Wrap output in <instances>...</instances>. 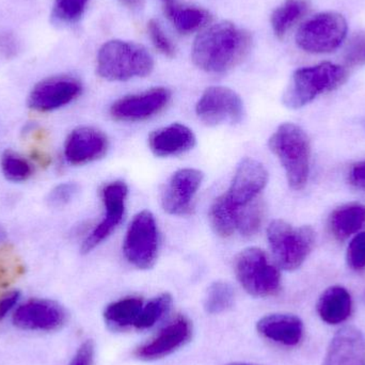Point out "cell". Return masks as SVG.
<instances>
[{"label": "cell", "instance_id": "6da1fadb", "mask_svg": "<svg viewBox=\"0 0 365 365\" xmlns=\"http://www.w3.org/2000/svg\"><path fill=\"white\" fill-rule=\"evenodd\" d=\"M251 45L250 32L231 21H220L195 38L191 57L200 70L210 74H223L248 56Z\"/></svg>", "mask_w": 365, "mask_h": 365}, {"label": "cell", "instance_id": "7a4b0ae2", "mask_svg": "<svg viewBox=\"0 0 365 365\" xmlns=\"http://www.w3.org/2000/svg\"><path fill=\"white\" fill-rule=\"evenodd\" d=\"M270 151L284 169L287 182L294 190L306 187L310 175V139L300 126L283 123L268 140Z\"/></svg>", "mask_w": 365, "mask_h": 365}, {"label": "cell", "instance_id": "3957f363", "mask_svg": "<svg viewBox=\"0 0 365 365\" xmlns=\"http://www.w3.org/2000/svg\"><path fill=\"white\" fill-rule=\"evenodd\" d=\"M154 68V59L143 45L121 40L105 43L98 53L96 72L109 81H126L147 77Z\"/></svg>", "mask_w": 365, "mask_h": 365}, {"label": "cell", "instance_id": "277c9868", "mask_svg": "<svg viewBox=\"0 0 365 365\" xmlns=\"http://www.w3.org/2000/svg\"><path fill=\"white\" fill-rule=\"evenodd\" d=\"M349 73L338 64L324 62L294 72L283 94L282 102L289 109H299L317 96L338 89L346 83Z\"/></svg>", "mask_w": 365, "mask_h": 365}, {"label": "cell", "instance_id": "5b68a950", "mask_svg": "<svg viewBox=\"0 0 365 365\" xmlns=\"http://www.w3.org/2000/svg\"><path fill=\"white\" fill-rule=\"evenodd\" d=\"M267 240L277 266L293 272L312 252L315 232L309 225L295 227L282 219H276L268 225Z\"/></svg>", "mask_w": 365, "mask_h": 365}, {"label": "cell", "instance_id": "8992f818", "mask_svg": "<svg viewBox=\"0 0 365 365\" xmlns=\"http://www.w3.org/2000/svg\"><path fill=\"white\" fill-rule=\"evenodd\" d=\"M234 272L242 289L257 298L272 297L281 289V274L265 251L249 247L236 255Z\"/></svg>", "mask_w": 365, "mask_h": 365}, {"label": "cell", "instance_id": "52a82bcc", "mask_svg": "<svg viewBox=\"0 0 365 365\" xmlns=\"http://www.w3.org/2000/svg\"><path fill=\"white\" fill-rule=\"evenodd\" d=\"M160 232L155 217L150 210L139 212L130 221L123 242L128 263L141 270L151 269L158 261Z\"/></svg>", "mask_w": 365, "mask_h": 365}, {"label": "cell", "instance_id": "ba28073f", "mask_svg": "<svg viewBox=\"0 0 365 365\" xmlns=\"http://www.w3.org/2000/svg\"><path fill=\"white\" fill-rule=\"evenodd\" d=\"M347 36V21L340 13L324 12L311 17L298 30L296 43L310 53H328L339 48Z\"/></svg>", "mask_w": 365, "mask_h": 365}, {"label": "cell", "instance_id": "9c48e42d", "mask_svg": "<svg viewBox=\"0 0 365 365\" xmlns=\"http://www.w3.org/2000/svg\"><path fill=\"white\" fill-rule=\"evenodd\" d=\"M195 113L207 126H218L225 122L238 124L244 119V103L230 88L215 86L203 92L195 105Z\"/></svg>", "mask_w": 365, "mask_h": 365}, {"label": "cell", "instance_id": "30bf717a", "mask_svg": "<svg viewBox=\"0 0 365 365\" xmlns=\"http://www.w3.org/2000/svg\"><path fill=\"white\" fill-rule=\"evenodd\" d=\"M105 214L102 220L92 230L81 245V252L89 253L106 240L119 227L125 214L128 187L123 181H113L103 187L101 191Z\"/></svg>", "mask_w": 365, "mask_h": 365}, {"label": "cell", "instance_id": "8fae6325", "mask_svg": "<svg viewBox=\"0 0 365 365\" xmlns=\"http://www.w3.org/2000/svg\"><path fill=\"white\" fill-rule=\"evenodd\" d=\"M173 94L167 88L156 87L141 93L130 94L115 101L109 109L113 120L117 122H143L164 111Z\"/></svg>", "mask_w": 365, "mask_h": 365}, {"label": "cell", "instance_id": "7c38bea8", "mask_svg": "<svg viewBox=\"0 0 365 365\" xmlns=\"http://www.w3.org/2000/svg\"><path fill=\"white\" fill-rule=\"evenodd\" d=\"M68 312L55 300L30 299L13 313L15 327L26 331L53 332L61 329L68 322Z\"/></svg>", "mask_w": 365, "mask_h": 365}, {"label": "cell", "instance_id": "4fadbf2b", "mask_svg": "<svg viewBox=\"0 0 365 365\" xmlns=\"http://www.w3.org/2000/svg\"><path fill=\"white\" fill-rule=\"evenodd\" d=\"M81 92L83 85L75 77L68 75L49 77L32 88L28 105L32 110L51 113L76 100Z\"/></svg>", "mask_w": 365, "mask_h": 365}, {"label": "cell", "instance_id": "5bb4252c", "mask_svg": "<svg viewBox=\"0 0 365 365\" xmlns=\"http://www.w3.org/2000/svg\"><path fill=\"white\" fill-rule=\"evenodd\" d=\"M193 326L190 319L180 315L163 328L149 342L137 347L134 356L141 361H155L168 357L188 344L192 339Z\"/></svg>", "mask_w": 365, "mask_h": 365}, {"label": "cell", "instance_id": "9a60e30c", "mask_svg": "<svg viewBox=\"0 0 365 365\" xmlns=\"http://www.w3.org/2000/svg\"><path fill=\"white\" fill-rule=\"evenodd\" d=\"M203 180V173L195 168L180 169L173 173L162 192L165 212L173 216L190 214L193 199Z\"/></svg>", "mask_w": 365, "mask_h": 365}, {"label": "cell", "instance_id": "2e32d148", "mask_svg": "<svg viewBox=\"0 0 365 365\" xmlns=\"http://www.w3.org/2000/svg\"><path fill=\"white\" fill-rule=\"evenodd\" d=\"M109 149L107 135L92 126H79L66 137L64 158L73 166L90 164L102 160Z\"/></svg>", "mask_w": 365, "mask_h": 365}, {"label": "cell", "instance_id": "e0dca14e", "mask_svg": "<svg viewBox=\"0 0 365 365\" xmlns=\"http://www.w3.org/2000/svg\"><path fill=\"white\" fill-rule=\"evenodd\" d=\"M267 182L268 173L264 165L253 158H244L238 164L225 195L234 205L242 207L255 201Z\"/></svg>", "mask_w": 365, "mask_h": 365}, {"label": "cell", "instance_id": "ac0fdd59", "mask_svg": "<svg viewBox=\"0 0 365 365\" xmlns=\"http://www.w3.org/2000/svg\"><path fill=\"white\" fill-rule=\"evenodd\" d=\"M323 365H365V339L353 326L339 330L326 354Z\"/></svg>", "mask_w": 365, "mask_h": 365}, {"label": "cell", "instance_id": "d6986e66", "mask_svg": "<svg viewBox=\"0 0 365 365\" xmlns=\"http://www.w3.org/2000/svg\"><path fill=\"white\" fill-rule=\"evenodd\" d=\"M150 150L158 158H173L191 151L197 138L188 126L173 123L154 130L148 139Z\"/></svg>", "mask_w": 365, "mask_h": 365}, {"label": "cell", "instance_id": "ffe728a7", "mask_svg": "<svg viewBox=\"0 0 365 365\" xmlns=\"http://www.w3.org/2000/svg\"><path fill=\"white\" fill-rule=\"evenodd\" d=\"M257 332L267 340L285 346H295L304 336V323L299 317L274 313L262 317L257 324Z\"/></svg>", "mask_w": 365, "mask_h": 365}, {"label": "cell", "instance_id": "44dd1931", "mask_svg": "<svg viewBox=\"0 0 365 365\" xmlns=\"http://www.w3.org/2000/svg\"><path fill=\"white\" fill-rule=\"evenodd\" d=\"M164 12L177 31L185 36L199 31L212 21V14L205 9L173 1L167 2Z\"/></svg>", "mask_w": 365, "mask_h": 365}, {"label": "cell", "instance_id": "7402d4cb", "mask_svg": "<svg viewBox=\"0 0 365 365\" xmlns=\"http://www.w3.org/2000/svg\"><path fill=\"white\" fill-rule=\"evenodd\" d=\"M351 296L345 287H329L326 289L317 302V313L325 323L330 325L343 323L351 313Z\"/></svg>", "mask_w": 365, "mask_h": 365}, {"label": "cell", "instance_id": "603a6c76", "mask_svg": "<svg viewBox=\"0 0 365 365\" xmlns=\"http://www.w3.org/2000/svg\"><path fill=\"white\" fill-rule=\"evenodd\" d=\"M145 302L138 296H128L111 302L105 308L104 321L113 331H123L135 327Z\"/></svg>", "mask_w": 365, "mask_h": 365}, {"label": "cell", "instance_id": "cb8c5ba5", "mask_svg": "<svg viewBox=\"0 0 365 365\" xmlns=\"http://www.w3.org/2000/svg\"><path fill=\"white\" fill-rule=\"evenodd\" d=\"M365 225V205L351 203L341 206L329 217V229L339 242H344Z\"/></svg>", "mask_w": 365, "mask_h": 365}, {"label": "cell", "instance_id": "d4e9b609", "mask_svg": "<svg viewBox=\"0 0 365 365\" xmlns=\"http://www.w3.org/2000/svg\"><path fill=\"white\" fill-rule=\"evenodd\" d=\"M240 208L232 203L225 193L215 199L210 206V221L217 235L222 238L231 237L237 231Z\"/></svg>", "mask_w": 365, "mask_h": 365}, {"label": "cell", "instance_id": "484cf974", "mask_svg": "<svg viewBox=\"0 0 365 365\" xmlns=\"http://www.w3.org/2000/svg\"><path fill=\"white\" fill-rule=\"evenodd\" d=\"M310 9V0H284L270 17V23L276 36L279 38H284L287 32L308 14Z\"/></svg>", "mask_w": 365, "mask_h": 365}, {"label": "cell", "instance_id": "4316f807", "mask_svg": "<svg viewBox=\"0 0 365 365\" xmlns=\"http://www.w3.org/2000/svg\"><path fill=\"white\" fill-rule=\"evenodd\" d=\"M235 291L225 281L212 283L204 298V310L210 315L221 314L234 306Z\"/></svg>", "mask_w": 365, "mask_h": 365}, {"label": "cell", "instance_id": "83f0119b", "mask_svg": "<svg viewBox=\"0 0 365 365\" xmlns=\"http://www.w3.org/2000/svg\"><path fill=\"white\" fill-rule=\"evenodd\" d=\"M173 304V298L169 293H163L156 296L143 306L140 315L135 324V328L138 330H145L154 327L165 315L168 314Z\"/></svg>", "mask_w": 365, "mask_h": 365}, {"label": "cell", "instance_id": "f1b7e54d", "mask_svg": "<svg viewBox=\"0 0 365 365\" xmlns=\"http://www.w3.org/2000/svg\"><path fill=\"white\" fill-rule=\"evenodd\" d=\"M0 168L4 178L14 182L27 181L34 173L31 164L25 158L13 151H6L2 154Z\"/></svg>", "mask_w": 365, "mask_h": 365}, {"label": "cell", "instance_id": "f546056e", "mask_svg": "<svg viewBox=\"0 0 365 365\" xmlns=\"http://www.w3.org/2000/svg\"><path fill=\"white\" fill-rule=\"evenodd\" d=\"M264 219V206L261 202L253 201L248 205L242 206L238 214L237 231L244 237L257 235L261 229Z\"/></svg>", "mask_w": 365, "mask_h": 365}, {"label": "cell", "instance_id": "4dcf8cb0", "mask_svg": "<svg viewBox=\"0 0 365 365\" xmlns=\"http://www.w3.org/2000/svg\"><path fill=\"white\" fill-rule=\"evenodd\" d=\"M90 0H55L51 17L53 21L63 25L77 23L83 16Z\"/></svg>", "mask_w": 365, "mask_h": 365}, {"label": "cell", "instance_id": "1f68e13d", "mask_svg": "<svg viewBox=\"0 0 365 365\" xmlns=\"http://www.w3.org/2000/svg\"><path fill=\"white\" fill-rule=\"evenodd\" d=\"M148 32H149L152 43H153L154 46L160 53H162L166 57H175V51H177L175 44L169 38V36L165 34L162 26L160 25L158 21H156L155 19L149 21V23H148Z\"/></svg>", "mask_w": 365, "mask_h": 365}, {"label": "cell", "instance_id": "d6a6232c", "mask_svg": "<svg viewBox=\"0 0 365 365\" xmlns=\"http://www.w3.org/2000/svg\"><path fill=\"white\" fill-rule=\"evenodd\" d=\"M78 192L79 186L76 182H62L51 189L47 197V203L51 207H63L71 203Z\"/></svg>", "mask_w": 365, "mask_h": 365}, {"label": "cell", "instance_id": "836d02e7", "mask_svg": "<svg viewBox=\"0 0 365 365\" xmlns=\"http://www.w3.org/2000/svg\"><path fill=\"white\" fill-rule=\"evenodd\" d=\"M344 60L351 68L365 66V32L355 34L347 43Z\"/></svg>", "mask_w": 365, "mask_h": 365}, {"label": "cell", "instance_id": "e575fe53", "mask_svg": "<svg viewBox=\"0 0 365 365\" xmlns=\"http://www.w3.org/2000/svg\"><path fill=\"white\" fill-rule=\"evenodd\" d=\"M346 259L349 267L353 269L365 267V231L358 233L349 242Z\"/></svg>", "mask_w": 365, "mask_h": 365}, {"label": "cell", "instance_id": "d590c367", "mask_svg": "<svg viewBox=\"0 0 365 365\" xmlns=\"http://www.w3.org/2000/svg\"><path fill=\"white\" fill-rule=\"evenodd\" d=\"M96 345L92 340H87L79 346L68 365H93Z\"/></svg>", "mask_w": 365, "mask_h": 365}, {"label": "cell", "instance_id": "8d00e7d4", "mask_svg": "<svg viewBox=\"0 0 365 365\" xmlns=\"http://www.w3.org/2000/svg\"><path fill=\"white\" fill-rule=\"evenodd\" d=\"M19 42L14 34L11 32H1L0 34V51L6 58H12L19 51Z\"/></svg>", "mask_w": 365, "mask_h": 365}, {"label": "cell", "instance_id": "74e56055", "mask_svg": "<svg viewBox=\"0 0 365 365\" xmlns=\"http://www.w3.org/2000/svg\"><path fill=\"white\" fill-rule=\"evenodd\" d=\"M21 293L19 291H11L0 297V322L15 308L19 304Z\"/></svg>", "mask_w": 365, "mask_h": 365}, {"label": "cell", "instance_id": "f35d334b", "mask_svg": "<svg viewBox=\"0 0 365 365\" xmlns=\"http://www.w3.org/2000/svg\"><path fill=\"white\" fill-rule=\"evenodd\" d=\"M349 181L355 188L365 191V160L353 165L349 170Z\"/></svg>", "mask_w": 365, "mask_h": 365}, {"label": "cell", "instance_id": "ab89813d", "mask_svg": "<svg viewBox=\"0 0 365 365\" xmlns=\"http://www.w3.org/2000/svg\"><path fill=\"white\" fill-rule=\"evenodd\" d=\"M119 1L130 10H138L143 6V0H119Z\"/></svg>", "mask_w": 365, "mask_h": 365}, {"label": "cell", "instance_id": "60d3db41", "mask_svg": "<svg viewBox=\"0 0 365 365\" xmlns=\"http://www.w3.org/2000/svg\"><path fill=\"white\" fill-rule=\"evenodd\" d=\"M6 240V232L4 227L0 225V245L4 244V240Z\"/></svg>", "mask_w": 365, "mask_h": 365}, {"label": "cell", "instance_id": "b9f144b4", "mask_svg": "<svg viewBox=\"0 0 365 365\" xmlns=\"http://www.w3.org/2000/svg\"><path fill=\"white\" fill-rule=\"evenodd\" d=\"M227 365H261V364H244V362H234V364H230Z\"/></svg>", "mask_w": 365, "mask_h": 365}, {"label": "cell", "instance_id": "7bdbcfd3", "mask_svg": "<svg viewBox=\"0 0 365 365\" xmlns=\"http://www.w3.org/2000/svg\"><path fill=\"white\" fill-rule=\"evenodd\" d=\"M167 1H168V2H169V1H171V0H167Z\"/></svg>", "mask_w": 365, "mask_h": 365}]
</instances>
